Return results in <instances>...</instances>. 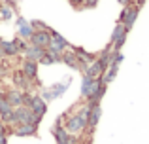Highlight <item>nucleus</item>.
Returning <instances> with one entry per match:
<instances>
[{"instance_id":"obj_1","label":"nucleus","mask_w":149,"mask_h":144,"mask_svg":"<svg viewBox=\"0 0 149 144\" xmlns=\"http://www.w3.org/2000/svg\"><path fill=\"white\" fill-rule=\"evenodd\" d=\"M89 118H91V106L87 103L81 104L79 110L74 112L72 116H64V129L72 135H79L89 127Z\"/></svg>"},{"instance_id":"obj_2","label":"nucleus","mask_w":149,"mask_h":144,"mask_svg":"<svg viewBox=\"0 0 149 144\" xmlns=\"http://www.w3.org/2000/svg\"><path fill=\"white\" fill-rule=\"evenodd\" d=\"M42 122V118H38L36 114L32 112V108L29 106H17L13 110V114H11L10 118V125H19V123H30V125H38V123Z\"/></svg>"},{"instance_id":"obj_3","label":"nucleus","mask_w":149,"mask_h":144,"mask_svg":"<svg viewBox=\"0 0 149 144\" xmlns=\"http://www.w3.org/2000/svg\"><path fill=\"white\" fill-rule=\"evenodd\" d=\"M140 10H142V6H138V4H130V6H125V8H123V11H121V15H119V23H123L125 29H127L128 32L132 30V27H134L136 19H138Z\"/></svg>"},{"instance_id":"obj_4","label":"nucleus","mask_w":149,"mask_h":144,"mask_svg":"<svg viewBox=\"0 0 149 144\" xmlns=\"http://www.w3.org/2000/svg\"><path fill=\"white\" fill-rule=\"evenodd\" d=\"M127 36H128V30L125 29L123 23L117 21V25L113 27L111 38H109V48H111L113 51H121V48H123L125 42H127Z\"/></svg>"},{"instance_id":"obj_5","label":"nucleus","mask_w":149,"mask_h":144,"mask_svg":"<svg viewBox=\"0 0 149 144\" xmlns=\"http://www.w3.org/2000/svg\"><path fill=\"white\" fill-rule=\"evenodd\" d=\"M53 137H55V140H57V144H77V138H76V135H72V133H68V131L64 129V125H61V119L58 122H55V125H53Z\"/></svg>"},{"instance_id":"obj_6","label":"nucleus","mask_w":149,"mask_h":144,"mask_svg":"<svg viewBox=\"0 0 149 144\" xmlns=\"http://www.w3.org/2000/svg\"><path fill=\"white\" fill-rule=\"evenodd\" d=\"M70 48H72V44H70L62 34H58L57 30H51V42H49L47 49H53V51H57V53H62V51H66V49H70Z\"/></svg>"},{"instance_id":"obj_7","label":"nucleus","mask_w":149,"mask_h":144,"mask_svg":"<svg viewBox=\"0 0 149 144\" xmlns=\"http://www.w3.org/2000/svg\"><path fill=\"white\" fill-rule=\"evenodd\" d=\"M72 49H74V53H76V57H77V63H79L81 70H85V68L98 57V55H95V53H89L87 49H83V48H77V46H72Z\"/></svg>"},{"instance_id":"obj_8","label":"nucleus","mask_w":149,"mask_h":144,"mask_svg":"<svg viewBox=\"0 0 149 144\" xmlns=\"http://www.w3.org/2000/svg\"><path fill=\"white\" fill-rule=\"evenodd\" d=\"M29 42L32 46H38V48H47L51 42V30H34L32 36L29 38Z\"/></svg>"},{"instance_id":"obj_9","label":"nucleus","mask_w":149,"mask_h":144,"mask_svg":"<svg viewBox=\"0 0 149 144\" xmlns=\"http://www.w3.org/2000/svg\"><path fill=\"white\" fill-rule=\"evenodd\" d=\"M96 85H98V78H89V76L83 74V78H81V97L89 99V97L95 93Z\"/></svg>"},{"instance_id":"obj_10","label":"nucleus","mask_w":149,"mask_h":144,"mask_svg":"<svg viewBox=\"0 0 149 144\" xmlns=\"http://www.w3.org/2000/svg\"><path fill=\"white\" fill-rule=\"evenodd\" d=\"M66 89H68V84H66V81L64 84H58V85H53L51 89H45V91L42 93V99H44L45 103H47V100H53V99H58Z\"/></svg>"},{"instance_id":"obj_11","label":"nucleus","mask_w":149,"mask_h":144,"mask_svg":"<svg viewBox=\"0 0 149 144\" xmlns=\"http://www.w3.org/2000/svg\"><path fill=\"white\" fill-rule=\"evenodd\" d=\"M15 27H17V30H19V38H25V40H29V38L32 36V32H34L30 21H26L25 17H17Z\"/></svg>"},{"instance_id":"obj_12","label":"nucleus","mask_w":149,"mask_h":144,"mask_svg":"<svg viewBox=\"0 0 149 144\" xmlns=\"http://www.w3.org/2000/svg\"><path fill=\"white\" fill-rule=\"evenodd\" d=\"M32 112L38 116V118H44L45 112H47V103L42 99V95H34L32 97V104H30Z\"/></svg>"},{"instance_id":"obj_13","label":"nucleus","mask_w":149,"mask_h":144,"mask_svg":"<svg viewBox=\"0 0 149 144\" xmlns=\"http://www.w3.org/2000/svg\"><path fill=\"white\" fill-rule=\"evenodd\" d=\"M4 95H6V93H4ZM4 95H0V119H2L4 123H8L10 122V118H11V114H13V110L15 108L11 106L10 103H8L6 100V97Z\"/></svg>"},{"instance_id":"obj_14","label":"nucleus","mask_w":149,"mask_h":144,"mask_svg":"<svg viewBox=\"0 0 149 144\" xmlns=\"http://www.w3.org/2000/svg\"><path fill=\"white\" fill-rule=\"evenodd\" d=\"M11 78H13V84H15L17 89H21V91H29L30 81H32V80H29V78L23 74V70H15L13 74H11Z\"/></svg>"},{"instance_id":"obj_15","label":"nucleus","mask_w":149,"mask_h":144,"mask_svg":"<svg viewBox=\"0 0 149 144\" xmlns=\"http://www.w3.org/2000/svg\"><path fill=\"white\" fill-rule=\"evenodd\" d=\"M61 63H64L66 67L74 68V70H79V63H77V57H76V53H74V49H72V48L66 49V51H62V55H61Z\"/></svg>"},{"instance_id":"obj_16","label":"nucleus","mask_w":149,"mask_h":144,"mask_svg":"<svg viewBox=\"0 0 149 144\" xmlns=\"http://www.w3.org/2000/svg\"><path fill=\"white\" fill-rule=\"evenodd\" d=\"M13 133L17 135V137H34V135L38 133V125H30V123H19V125H15Z\"/></svg>"},{"instance_id":"obj_17","label":"nucleus","mask_w":149,"mask_h":144,"mask_svg":"<svg viewBox=\"0 0 149 144\" xmlns=\"http://www.w3.org/2000/svg\"><path fill=\"white\" fill-rule=\"evenodd\" d=\"M38 65L40 63H36V61H30V59H25V63H23V74H25L29 80H36L38 78Z\"/></svg>"},{"instance_id":"obj_18","label":"nucleus","mask_w":149,"mask_h":144,"mask_svg":"<svg viewBox=\"0 0 149 144\" xmlns=\"http://www.w3.org/2000/svg\"><path fill=\"white\" fill-rule=\"evenodd\" d=\"M23 53H25V59H30V61H36V63H40V59H42V55L45 53V49H44V48H38V46L29 44V46H26V49H25Z\"/></svg>"},{"instance_id":"obj_19","label":"nucleus","mask_w":149,"mask_h":144,"mask_svg":"<svg viewBox=\"0 0 149 144\" xmlns=\"http://www.w3.org/2000/svg\"><path fill=\"white\" fill-rule=\"evenodd\" d=\"M6 100L11 104L13 108H17V106H23V91L21 89H10V91L6 93Z\"/></svg>"},{"instance_id":"obj_20","label":"nucleus","mask_w":149,"mask_h":144,"mask_svg":"<svg viewBox=\"0 0 149 144\" xmlns=\"http://www.w3.org/2000/svg\"><path fill=\"white\" fill-rule=\"evenodd\" d=\"M0 53H2V57H15L19 55L17 48H15L13 40L8 42V40H0Z\"/></svg>"},{"instance_id":"obj_21","label":"nucleus","mask_w":149,"mask_h":144,"mask_svg":"<svg viewBox=\"0 0 149 144\" xmlns=\"http://www.w3.org/2000/svg\"><path fill=\"white\" fill-rule=\"evenodd\" d=\"M61 55H62V53H57V51H53V49H47V48H45V53L42 55L40 65H55V63H61Z\"/></svg>"},{"instance_id":"obj_22","label":"nucleus","mask_w":149,"mask_h":144,"mask_svg":"<svg viewBox=\"0 0 149 144\" xmlns=\"http://www.w3.org/2000/svg\"><path fill=\"white\" fill-rule=\"evenodd\" d=\"M100 116H102V106L100 104L93 106L91 108V118H89V127H91V131L96 129V125H98V122H100Z\"/></svg>"},{"instance_id":"obj_23","label":"nucleus","mask_w":149,"mask_h":144,"mask_svg":"<svg viewBox=\"0 0 149 144\" xmlns=\"http://www.w3.org/2000/svg\"><path fill=\"white\" fill-rule=\"evenodd\" d=\"M117 70H119V65L117 63H109V67H108V70L104 72V76H102V80L106 81V84H111L113 80H115V76H117Z\"/></svg>"},{"instance_id":"obj_24","label":"nucleus","mask_w":149,"mask_h":144,"mask_svg":"<svg viewBox=\"0 0 149 144\" xmlns=\"http://www.w3.org/2000/svg\"><path fill=\"white\" fill-rule=\"evenodd\" d=\"M11 17H13V11H11V8L0 6V19H4V21H10Z\"/></svg>"},{"instance_id":"obj_25","label":"nucleus","mask_w":149,"mask_h":144,"mask_svg":"<svg viewBox=\"0 0 149 144\" xmlns=\"http://www.w3.org/2000/svg\"><path fill=\"white\" fill-rule=\"evenodd\" d=\"M13 44H15V48H17V51H19V53H23V51L26 49V46H29L25 38H13Z\"/></svg>"},{"instance_id":"obj_26","label":"nucleus","mask_w":149,"mask_h":144,"mask_svg":"<svg viewBox=\"0 0 149 144\" xmlns=\"http://www.w3.org/2000/svg\"><path fill=\"white\" fill-rule=\"evenodd\" d=\"M30 25H32V29H34V30H51L44 21H30Z\"/></svg>"},{"instance_id":"obj_27","label":"nucleus","mask_w":149,"mask_h":144,"mask_svg":"<svg viewBox=\"0 0 149 144\" xmlns=\"http://www.w3.org/2000/svg\"><path fill=\"white\" fill-rule=\"evenodd\" d=\"M96 6H98V0H85L81 8H85V10L89 8V10H91V8H96Z\"/></svg>"},{"instance_id":"obj_28","label":"nucleus","mask_w":149,"mask_h":144,"mask_svg":"<svg viewBox=\"0 0 149 144\" xmlns=\"http://www.w3.org/2000/svg\"><path fill=\"white\" fill-rule=\"evenodd\" d=\"M68 2L72 4L74 8H81V6H83V2H85V0H68Z\"/></svg>"},{"instance_id":"obj_29","label":"nucleus","mask_w":149,"mask_h":144,"mask_svg":"<svg viewBox=\"0 0 149 144\" xmlns=\"http://www.w3.org/2000/svg\"><path fill=\"white\" fill-rule=\"evenodd\" d=\"M0 144H8V138H6L4 133H0Z\"/></svg>"},{"instance_id":"obj_30","label":"nucleus","mask_w":149,"mask_h":144,"mask_svg":"<svg viewBox=\"0 0 149 144\" xmlns=\"http://www.w3.org/2000/svg\"><path fill=\"white\" fill-rule=\"evenodd\" d=\"M0 133L6 135V127H4V122H2V119H0Z\"/></svg>"},{"instance_id":"obj_31","label":"nucleus","mask_w":149,"mask_h":144,"mask_svg":"<svg viewBox=\"0 0 149 144\" xmlns=\"http://www.w3.org/2000/svg\"><path fill=\"white\" fill-rule=\"evenodd\" d=\"M0 57H2V53H0Z\"/></svg>"},{"instance_id":"obj_32","label":"nucleus","mask_w":149,"mask_h":144,"mask_svg":"<svg viewBox=\"0 0 149 144\" xmlns=\"http://www.w3.org/2000/svg\"><path fill=\"white\" fill-rule=\"evenodd\" d=\"M0 6H2V2H0Z\"/></svg>"}]
</instances>
